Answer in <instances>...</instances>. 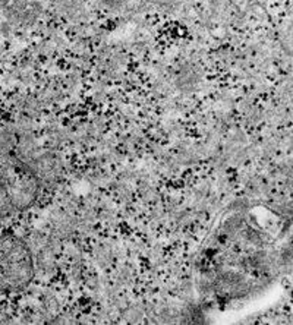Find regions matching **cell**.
I'll use <instances>...</instances> for the list:
<instances>
[{"label": "cell", "mask_w": 293, "mask_h": 325, "mask_svg": "<svg viewBox=\"0 0 293 325\" xmlns=\"http://www.w3.org/2000/svg\"><path fill=\"white\" fill-rule=\"evenodd\" d=\"M40 180L20 160L0 154V218L33 207Z\"/></svg>", "instance_id": "1"}, {"label": "cell", "mask_w": 293, "mask_h": 325, "mask_svg": "<svg viewBox=\"0 0 293 325\" xmlns=\"http://www.w3.org/2000/svg\"><path fill=\"white\" fill-rule=\"evenodd\" d=\"M34 258L28 245L14 234L0 236V294L18 293L34 278Z\"/></svg>", "instance_id": "2"}]
</instances>
